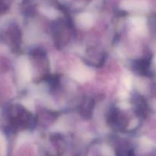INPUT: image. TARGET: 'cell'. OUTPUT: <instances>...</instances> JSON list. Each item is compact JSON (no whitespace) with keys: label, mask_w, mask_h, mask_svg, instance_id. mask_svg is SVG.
Instances as JSON below:
<instances>
[{"label":"cell","mask_w":156,"mask_h":156,"mask_svg":"<svg viewBox=\"0 0 156 156\" xmlns=\"http://www.w3.org/2000/svg\"><path fill=\"white\" fill-rule=\"evenodd\" d=\"M20 76L22 80L27 82L31 78V72H30V66L25 59H22L20 62Z\"/></svg>","instance_id":"7a4b0ae2"},{"label":"cell","mask_w":156,"mask_h":156,"mask_svg":"<svg viewBox=\"0 0 156 156\" xmlns=\"http://www.w3.org/2000/svg\"><path fill=\"white\" fill-rule=\"evenodd\" d=\"M103 151H104V153H105V155H106L107 156H112L113 155L112 152H111V150L109 149V148H107V147L104 148Z\"/></svg>","instance_id":"3957f363"},{"label":"cell","mask_w":156,"mask_h":156,"mask_svg":"<svg viewBox=\"0 0 156 156\" xmlns=\"http://www.w3.org/2000/svg\"><path fill=\"white\" fill-rule=\"evenodd\" d=\"M123 82H124L125 85H126L127 88H130L131 81H130V79H129V77H125L124 79H123Z\"/></svg>","instance_id":"277c9868"},{"label":"cell","mask_w":156,"mask_h":156,"mask_svg":"<svg viewBox=\"0 0 156 156\" xmlns=\"http://www.w3.org/2000/svg\"><path fill=\"white\" fill-rule=\"evenodd\" d=\"M23 104L24 105V106L27 107L29 109H32V108H33V105H32V103L30 101H24Z\"/></svg>","instance_id":"5b68a950"},{"label":"cell","mask_w":156,"mask_h":156,"mask_svg":"<svg viewBox=\"0 0 156 156\" xmlns=\"http://www.w3.org/2000/svg\"><path fill=\"white\" fill-rule=\"evenodd\" d=\"M72 76L80 82H86L91 78V72L85 68H78L72 73Z\"/></svg>","instance_id":"6da1fadb"}]
</instances>
